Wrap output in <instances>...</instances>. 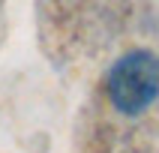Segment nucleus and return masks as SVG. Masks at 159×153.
I'll return each mask as SVG.
<instances>
[{"instance_id": "nucleus-1", "label": "nucleus", "mask_w": 159, "mask_h": 153, "mask_svg": "<svg viewBox=\"0 0 159 153\" xmlns=\"http://www.w3.org/2000/svg\"><path fill=\"white\" fill-rule=\"evenodd\" d=\"M159 93V60L150 51H129L108 72V96L117 111L138 114Z\"/></svg>"}]
</instances>
